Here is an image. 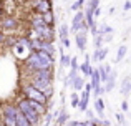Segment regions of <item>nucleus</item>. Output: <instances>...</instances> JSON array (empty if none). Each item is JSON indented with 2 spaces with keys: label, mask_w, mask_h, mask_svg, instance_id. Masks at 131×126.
<instances>
[{
  "label": "nucleus",
  "mask_w": 131,
  "mask_h": 126,
  "mask_svg": "<svg viewBox=\"0 0 131 126\" xmlns=\"http://www.w3.org/2000/svg\"><path fill=\"white\" fill-rule=\"evenodd\" d=\"M15 106L18 108V111L27 118V120H28V123L32 124V126H40V124H42V118H43V116H40L37 111H33L32 108L28 106V103H27V100H25L23 96L17 100Z\"/></svg>",
  "instance_id": "1"
},
{
  "label": "nucleus",
  "mask_w": 131,
  "mask_h": 126,
  "mask_svg": "<svg viewBox=\"0 0 131 126\" xmlns=\"http://www.w3.org/2000/svg\"><path fill=\"white\" fill-rule=\"evenodd\" d=\"M20 91H22L23 98H27V100H33V101H37V103H42V105H45V106L48 108V98L45 96L40 90H37L32 83L25 81V83L22 85V90H20Z\"/></svg>",
  "instance_id": "2"
},
{
  "label": "nucleus",
  "mask_w": 131,
  "mask_h": 126,
  "mask_svg": "<svg viewBox=\"0 0 131 126\" xmlns=\"http://www.w3.org/2000/svg\"><path fill=\"white\" fill-rule=\"evenodd\" d=\"M22 27L18 18H15L13 15H5L0 18V30H2L5 35H10V33H17Z\"/></svg>",
  "instance_id": "3"
},
{
  "label": "nucleus",
  "mask_w": 131,
  "mask_h": 126,
  "mask_svg": "<svg viewBox=\"0 0 131 126\" xmlns=\"http://www.w3.org/2000/svg\"><path fill=\"white\" fill-rule=\"evenodd\" d=\"M30 80L53 83V68H40V70L32 71V73H30Z\"/></svg>",
  "instance_id": "4"
},
{
  "label": "nucleus",
  "mask_w": 131,
  "mask_h": 126,
  "mask_svg": "<svg viewBox=\"0 0 131 126\" xmlns=\"http://www.w3.org/2000/svg\"><path fill=\"white\" fill-rule=\"evenodd\" d=\"M23 66H25V70L28 71V73H32V71H35V70H40V68H45L35 52H32L25 60H23Z\"/></svg>",
  "instance_id": "5"
},
{
  "label": "nucleus",
  "mask_w": 131,
  "mask_h": 126,
  "mask_svg": "<svg viewBox=\"0 0 131 126\" xmlns=\"http://www.w3.org/2000/svg\"><path fill=\"white\" fill-rule=\"evenodd\" d=\"M85 22V17H83V10H78V12H75L73 18H71V23L68 27H70V33H77L80 32L81 28V23Z\"/></svg>",
  "instance_id": "6"
},
{
  "label": "nucleus",
  "mask_w": 131,
  "mask_h": 126,
  "mask_svg": "<svg viewBox=\"0 0 131 126\" xmlns=\"http://www.w3.org/2000/svg\"><path fill=\"white\" fill-rule=\"evenodd\" d=\"M48 10H53L51 0H37V2H33V12L35 13L42 15V13L48 12Z\"/></svg>",
  "instance_id": "7"
},
{
  "label": "nucleus",
  "mask_w": 131,
  "mask_h": 126,
  "mask_svg": "<svg viewBox=\"0 0 131 126\" xmlns=\"http://www.w3.org/2000/svg\"><path fill=\"white\" fill-rule=\"evenodd\" d=\"M75 35V43L81 53H86V43H88V32H77Z\"/></svg>",
  "instance_id": "8"
},
{
  "label": "nucleus",
  "mask_w": 131,
  "mask_h": 126,
  "mask_svg": "<svg viewBox=\"0 0 131 126\" xmlns=\"http://www.w3.org/2000/svg\"><path fill=\"white\" fill-rule=\"evenodd\" d=\"M116 76H118V71H116L115 68H113V70L110 71V75H108V78H106V81L103 83L105 93H110V91L115 90V86H116Z\"/></svg>",
  "instance_id": "9"
},
{
  "label": "nucleus",
  "mask_w": 131,
  "mask_h": 126,
  "mask_svg": "<svg viewBox=\"0 0 131 126\" xmlns=\"http://www.w3.org/2000/svg\"><path fill=\"white\" fill-rule=\"evenodd\" d=\"M35 53H37V56L40 58V62L43 63L45 68H53V65H55V56L53 55H48V53L42 52V50H38V52H35Z\"/></svg>",
  "instance_id": "10"
},
{
  "label": "nucleus",
  "mask_w": 131,
  "mask_h": 126,
  "mask_svg": "<svg viewBox=\"0 0 131 126\" xmlns=\"http://www.w3.org/2000/svg\"><path fill=\"white\" fill-rule=\"evenodd\" d=\"M78 71H81V73H83V76H88V78H90V75H91V71H93V66H91V58H90V53H85V62L80 65Z\"/></svg>",
  "instance_id": "11"
},
{
  "label": "nucleus",
  "mask_w": 131,
  "mask_h": 126,
  "mask_svg": "<svg viewBox=\"0 0 131 126\" xmlns=\"http://www.w3.org/2000/svg\"><path fill=\"white\" fill-rule=\"evenodd\" d=\"M68 120H70V114H68V111H67V106H61L60 110H58V114L55 116V123L58 126H63Z\"/></svg>",
  "instance_id": "12"
},
{
  "label": "nucleus",
  "mask_w": 131,
  "mask_h": 126,
  "mask_svg": "<svg viewBox=\"0 0 131 126\" xmlns=\"http://www.w3.org/2000/svg\"><path fill=\"white\" fill-rule=\"evenodd\" d=\"M119 93H121L125 98H128L131 95V75H126V76L121 80V90H119Z\"/></svg>",
  "instance_id": "13"
},
{
  "label": "nucleus",
  "mask_w": 131,
  "mask_h": 126,
  "mask_svg": "<svg viewBox=\"0 0 131 126\" xmlns=\"http://www.w3.org/2000/svg\"><path fill=\"white\" fill-rule=\"evenodd\" d=\"M25 100H27V98H25ZM27 103H28V106L32 108L33 111H37L40 116H43V114L48 113V108L45 106V105H42V103H37V101H33V100H27Z\"/></svg>",
  "instance_id": "14"
},
{
  "label": "nucleus",
  "mask_w": 131,
  "mask_h": 126,
  "mask_svg": "<svg viewBox=\"0 0 131 126\" xmlns=\"http://www.w3.org/2000/svg\"><path fill=\"white\" fill-rule=\"evenodd\" d=\"M18 108L15 106V103H3L2 105V114L5 116H17Z\"/></svg>",
  "instance_id": "15"
},
{
  "label": "nucleus",
  "mask_w": 131,
  "mask_h": 126,
  "mask_svg": "<svg viewBox=\"0 0 131 126\" xmlns=\"http://www.w3.org/2000/svg\"><path fill=\"white\" fill-rule=\"evenodd\" d=\"M95 111L96 114H98V118H105V100H103L101 96L95 98Z\"/></svg>",
  "instance_id": "16"
},
{
  "label": "nucleus",
  "mask_w": 131,
  "mask_h": 126,
  "mask_svg": "<svg viewBox=\"0 0 131 126\" xmlns=\"http://www.w3.org/2000/svg\"><path fill=\"white\" fill-rule=\"evenodd\" d=\"M42 20L45 22V25H48V27H55V23H57V17H55L53 10H48V12L42 13Z\"/></svg>",
  "instance_id": "17"
},
{
  "label": "nucleus",
  "mask_w": 131,
  "mask_h": 126,
  "mask_svg": "<svg viewBox=\"0 0 131 126\" xmlns=\"http://www.w3.org/2000/svg\"><path fill=\"white\" fill-rule=\"evenodd\" d=\"M111 65H100L98 66V73H100V81H101V85L106 81V78H108L110 71H111Z\"/></svg>",
  "instance_id": "18"
},
{
  "label": "nucleus",
  "mask_w": 131,
  "mask_h": 126,
  "mask_svg": "<svg viewBox=\"0 0 131 126\" xmlns=\"http://www.w3.org/2000/svg\"><path fill=\"white\" fill-rule=\"evenodd\" d=\"M126 53H128V47H126L125 43L119 45L118 47V52H116V56H115V60H113V63H121L123 60H125Z\"/></svg>",
  "instance_id": "19"
},
{
  "label": "nucleus",
  "mask_w": 131,
  "mask_h": 126,
  "mask_svg": "<svg viewBox=\"0 0 131 126\" xmlns=\"http://www.w3.org/2000/svg\"><path fill=\"white\" fill-rule=\"evenodd\" d=\"M83 85H85V76H78V75H77L75 80L71 81V86L70 88L73 91H81V90H83Z\"/></svg>",
  "instance_id": "20"
},
{
  "label": "nucleus",
  "mask_w": 131,
  "mask_h": 126,
  "mask_svg": "<svg viewBox=\"0 0 131 126\" xmlns=\"http://www.w3.org/2000/svg\"><path fill=\"white\" fill-rule=\"evenodd\" d=\"M40 50L45 52V53H48V55H53V56H55V53H57V48H55L53 42H42Z\"/></svg>",
  "instance_id": "21"
},
{
  "label": "nucleus",
  "mask_w": 131,
  "mask_h": 126,
  "mask_svg": "<svg viewBox=\"0 0 131 126\" xmlns=\"http://www.w3.org/2000/svg\"><path fill=\"white\" fill-rule=\"evenodd\" d=\"M96 50V63H103L105 62V58L108 56L110 50L106 48V47H101V48H95Z\"/></svg>",
  "instance_id": "22"
},
{
  "label": "nucleus",
  "mask_w": 131,
  "mask_h": 126,
  "mask_svg": "<svg viewBox=\"0 0 131 126\" xmlns=\"http://www.w3.org/2000/svg\"><path fill=\"white\" fill-rule=\"evenodd\" d=\"M17 43H18V37H17L15 33H10V35L5 37V48H12Z\"/></svg>",
  "instance_id": "23"
},
{
  "label": "nucleus",
  "mask_w": 131,
  "mask_h": 126,
  "mask_svg": "<svg viewBox=\"0 0 131 126\" xmlns=\"http://www.w3.org/2000/svg\"><path fill=\"white\" fill-rule=\"evenodd\" d=\"M58 37H60V40H63V38H70V27H68V23H61V25H60V32H58Z\"/></svg>",
  "instance_id": "24"
},
{
  "label": "nucleus",
  "mask_w": 131,
  "mask_h": 126,
  "mask_svg": "<svg viewBox=\"0 0 131 126\" xmlns=\"http://www.w3.org/2000/svg\"><path fill=\"white\" fill-rule=\"evenodd\" d=\"M78 75V71H75V70H70L68 71V75L65 76V80H63V85H65V88H70L71 86V81L75 80V76Z\"/></svg>",
  "instance_id": "25"
},
{
  "label": "nucleus",
  "mask_w": 131,
  "mask_h": 126,
  "mask_svg": "<svg viewBox=\"0 0 131 126\" xmlns=\"http://www.w3.org/2000/svg\"><path fill=\"white\" fill-rule=\"evenodd\" d=\"M78 105H80V95H78V91H71V95H70V106L71 108H78Z\"/></svg>",
  "instance_id": "26"
},
{
  "label": "nucleus",
  "mask_w": 131,
  "mask_h": 126,
  "mask_svg": "<svg viewBox=\"0 0 131 126\" xmlns=\"http://www.w3.org/2000/svg\"><path fill=\"white\" fill-rule=\"evenodd\" d=\"M2 126H17L15 116H5V114H2Z\"/></svg>",
  "instance_id": "27"
},
{
  "label": "nucleus",
  "mask_w": 131,
  "mask_h": 126,
  "mask_svg": "<svg viewBox=\"0 0 131 126\" xmlns=\"http://www.w3.org/2000/svg\"><path fill=\"white\" fill-rule=\"evenodd\" d=\"M70 60H71L70 55L61 53V58H60V68H61V70H63V68H70Z\"/></svg>",
  "instance_id": "28"
},
{
  "label": "nucleus",
  "mask_w": 131,
  "mask_h": 126,
  "mask_svg": "<svg viewBox=\"0 0 131 126\" xmlns=\"http://www.w3.org/2000/svg\"><path fill=\"white\" fill-rule=\"evenodd\" d=\"M98 33H100V35H108V33H113V28L108 25V23H100Z\"/></svg>",
  "instance_id": "29"
},
{
  "label": "nucleus",
  "mask_w": 131,
  "mask_h": 126,
  "mask_svg": "<svg viewBox=\"0 0 131 126\" xmlns=\"http://www.w3.org/2000/svg\"><path fill=\"white\" fill-rule=\"evenodd\" d=\"M15 120H17V126H32V124L28 123V120H27V118L23 116V114L20 113V111H18V113H17Z\"/></svg>",
  "instance_id": "30"
},
{
  "label": "nucleus",
  "mask_w": 131,
  "mask_h": 126,
  "mask_svg": "<svg viewBox=\"0 0 131 126\" xmlns=\"http://www.w3.org/2000/svg\"><path fill=\"white\" fill-rule=\"evenodd\" d=\"M93 47L95 48H101L103 47V35H100V33L93 35Z\"/></svg>",
  "instance_id": "31"
},
{
  "label": "nucleus",
  "mask_w": 131,
  "mask_h": 126,
  "mask_svg": "<svg viewBox=\"0 0 131 126\" xmlns=\"http://www.w3.org/2000/svg\"><path fill=\"white\" fill-rule=\"evenodd\" d=\"M85 2H86V0H77V2H73V3H71V12H78V10H83Z\"/></svg>",
  "instance_id": "32"
},
{
  "label": "nucleus",
  "mask_w": 131,
  "mask_h": 126,
  "mask_svg": "<svg viewBox=\"0 0 131 126\" xmlns=\"http://www.w3.org/2000/svg\"><path fill=\"white\" fill-rule=\"evenodd\" d=\"M78 68H80V65H78V58H77V56H71V60H70V70L78 71Z\"/></svg>",
  "instance_id": "33"
},
{
  "label": "nucleus",
  "mask_w": 131,
  "mask_h": 126,
  "mask_svg": "<svg viewBox=\"0 0 131 126\" xmlns=\"http://www.w3.org/2000/svg\"><path fill=\"white\" fill-rule=\"evenodd\" d=\"M115 118H116V121H118L119 126H125L126 124V120H125V114H123V113H116Z\"/></svg>",
  "instance_id": "34"
},
{
  "label": "nucleus",
  "mask_w": 131,
  "mask_h": 126,
  "mask_svg": "<svg viewBox=\"0 0 131 126\" xmlns=\"http://www.w3.org/2000/svg\"><path fill=\"white\" fill-rule=\"evenodd\" d=\"M121 110H123V113H128L129 111V105H128V100H126V98L121 101Z\"/></svg>",
  "instance_id": "35"
},
{
  "label": "nucleus",
  "mask_w": 131,
  "mask_h": 126,
  "mask_svg": "<svg viewBox=\"0 0 131 126\" xmlns=\"http://www.w3.org/2000/svg\"><path fill=\"white\" fill-rule=\"evenodd\" d=\"M5 37L7 35L0 30V48H5Z\"/></svg>",
  "instance_id": "36"
},
{
  "label": "nucleus",
  "mask_w": 131,
  "mask_h": 126,
  "mask_svg": "<svg viewBox=\"0 0 131 126\" xmlns=\"http://www.w3.org/2000/svg\"><path fill=\"white\" fill-rule=\"evenodd\" d=\"M113 42V33H108V35H103V43H110Z\"/></svg>",
  "instance_id": "37"
},
{
  "label": "nucleus",
  "mask_w": 131,
  "mask_h": 126,
  "mask_svg": "<svg viewBox=\"0 0 131 126\" xmlns=\"http://www.w3.org/2000/svg\"><path fill=\"white\" fill-rule=\"evenodd\" d=\"M85 114H86V120L95 118V113H93V110H90V108H86V110H85Z\"/></svg>",
  "instance_id": "38"
},
{
  "label": "nucleus",
  "mask_w": 131,
  "mask_h": 126,
  "mask_svg": "<svg viewBox=\"0 0 131 126\" xmlns=\"http://www.w3.org/2000/svg\"><path fill=\"white\" fill-rule=\"evenodd\" d=\"M70 45H71V43H70V38H63V40H61V47H65V50L70 48Z\"/></svg>",
  "instance_id": "39"
},
{
  "label": "nucleus",
  "mask_w": 131,
  "mask_h": 126,
  "mask_svg": "<svg viewBox=\"0 0 131 126\" xmlns=\"http://www.w3.org/2000/svg\"><path fill=\"white\" fill-rule=\"evenodd\" d=\"M123 10H125V12H129V10H131V2H129V0H126V2H125V5H123Z\"/></svg>",
  "instance_id": "40"
},
{
  "label": "nucleus",
  "mask_w": 131,
  "mask_h": 126,
  "mask_svg": "<svg viewBox=\"0 0 131 126\" xmlns=\"http://www.w3.org/2000/svg\"><path fill=\"white\" fill-rule=\"evenodd\" d=\"M2 17H5V5H3V2H0V18Z\"/></svg>",
  "instance_id": "41"
},
{
  "label": "nucleus",
  "mask_w": 131,
  "mask_h": 126,
  "mask_svg": "<svg viewBox=\"0 0 131 126\" xmlns=\"http://www.w3.org/2000/svg\"><path fill=\"white\" fill-rule=\"evenodd\" d=\"M115 10H116L115 7H111V8H110V12H108V13H110V15H115Z\"/></svg>",
  "instance_id": "42"
},
{
  "label": "nucleus",
  "mask_w": 131,
  "mask_h": 126,
  "mask_svg": "<svg viewBox=\"0 0 131 126\" xmlns=\"http://www.w3.org/2000/svg\"><path fill=\"white\" fill-rule=\"evenodd\" d=\"M51 126H58V124H57V123H53V124H51Z\"/></svg>",
  "instance_id": "43"
},
{
  "label": "nucleus",
  "mask_w": 131,
  "mask_h": 126,
  "mask_svg": "<svg viewBox=\"0 0 131 126\" xmlns=\"http://www.w3.org/2000/svg\"><path fill=\"white\" fill-rule=\"evenodd\" d=\"M0 2H5V0H0Z\"/></svg>",
  "instance_id": "44"
},
{
  "label": "nucleus",
  "mask_w": 131,
  "mask_h": 126,
  "mask_svg": "<svg viewBox=\"0 0 131 126\" xmlns=\"http://www.w3.org/2000/svg\"><path fill=\"white\" fill-rule=\"evenodd\" d=\"M93 126H98V124H93Z\"/></svg>",
  "instance_id": "45"
}]
</instances>
